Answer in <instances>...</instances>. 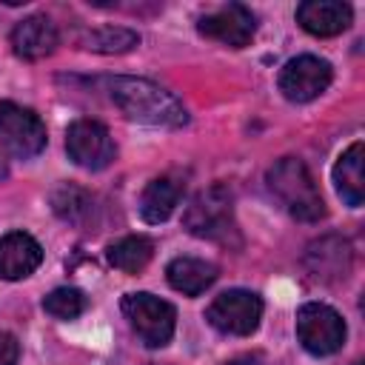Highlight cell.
Returning <instances> with one entry per match:
<instances>
[{"mask_svg":"<svg viewBox=\"0 0 365 365\" xmlns=\"http://www.w3.org/2000/svg\"><path fill=\"white\" fill-rule=\"evenodd\" d=\"M106 86L114 106L134 123L160 125V128H182L188 123L182 103L168 88L145 77H108Z\"/></svg>","mask_w":365,"mask_h":365,"instance_id":"cell-1","label":"cell"},{"mask_svg":"<svg viewBox=\"0 0 365 365\" xmlns=\"http://www.w3.org/2000/svg\"><path fill=\"white\" fill-rule=\"evenodd\" d=\"M268 191L277 197V202L299 222H319L325 217L322 194L308 171V165L297 157L277 160L265 174Z\"/></svg>","mask_w":365,"mask_h":365,"instance_id":"cell-2","label":"cell"},{"mask_svg":"<svg viewBox=\"0 0 365 365\" xmlns=\"http://www.w3.org/2000/svg\"><path fill=\"white\" fill-rule=\"evenodd\" d=\"M185 228L200 237V240H211V242H231V237H237V220H234V194L214 182L208 188H202L182 214Z\"/></svg>","mask_w":365,"mask_h":365,"instance_id":"cell-3","label":"cell"},{"mask_svg":"<svg viewBox=\"0 0 365 365\" xmlns=\"http://www.w3.org/2000/svg\"><path fill=\"white\" fill-rule=\"evenodd\" d=\"M123 314L145 348H163L171 342L177 325V311L171 302L148 291H137L123 297Z\"/></svg>","mask_w":365,"mask_h":365,"instance_id":"cell-4","label":"cell"},{"mask_svg":"<svg viewBox=\"0 0 365 365\" xmlns=\"http://www.w3.org/2000/svg\"><path fill=\"white\" fill-rule=\"evenodd\" d=\"M345 319L325 302H305L297 311V339L314 356H331L345 345Z\"/></svg>","mask_w":365,"mask_h":365,"instance_id":"cell-5","label":"cell"},{"mask_svg":"<svg viewBox=\"0 0 365 365\" xmlns=\"http://www.w3.org/2000/svg\"><path fill=\"white\" fill-rule=\"evenodd\" d=\"M205 319L220 331L231 336H248L257 331L262 319V299L254 291L245 288H231L214 297V302L205 311Z\"/></svg>","mask_w":365,"mask_h":365,"instance_id":"cell-6","label":"cell"},{"mask_svg":"<svg viewBox=\"0 0 365 365\" xmlns=\"http://www.w3.org/2000/svg\"><path fill=\"white\" fill-rule=\"evenodd\" d=\"M43 120L17 103L0 100V145L14 157H34L46 148Z\"/></svg>","mask_w":365,"mask_h":365,"instance_id":"cell-7","label":"cell"},{"mask_svg":"<svg viewBox=\"0 0 365 365\" xmlns=\"http://www.w3.org/2000/svg\"><path fill=\"white\" fill-rule=\"evenodd\" d=\"M66 151L80 168H88V171H103L117 157V145H114V137L108 134V128L88 117L74 120L68 125Z\"/></svg>","mask_w":365,"mask_h":365,"instance_id":"cell-8","label":"cell"},{"mask_svg":"<svg viewBox=\"0 0 365 365\" xmlns=\"http://www.w3.org/2000/svg\"><path fill=\"white\" fill-rule=\"evenodd\" d=\"M331 77H334V68L328 60L314 57V54H299L282 66L277 83H279V91L285 100L311 103L331 86Z\"/></svg>","mask_w":365,"mask_h":365,"instance_id":"cell-9","label":"cell"},{"mask_svg":"<svg viewBox=\"0 0 365 365\" xmlns=\"http://www.w3.org/2000/svg\"><path fill=\"white\" fill-rule=\"evenodd\" d=\"M197 29H200L202 37H211V40H217L222 46H231V48H242L254 40L257 17L242 3H225V6L202 14Z\"/></svg>","mask_w":365,"mask_h":365,"instance_id":"cell-10","label":"cell"},{"mask_svg":"<svg viewBox=\"0 0 365 365\" xmlns=\"http://www.w3.org/2000/svg\"><path fill=\"white\" fill-rule=\"evenodd\" d=\"M43 262L40 242L26 231H9L0 237V279H26Z\"/></svg>","mask_w":365,"mask_h":365,"instance_id":"cell-11","label":"cell"},{"mask_svg":"<svg viewBox=\"0 0 365 365\" xmlns=\"http://www.w3.org/2000/svg\"><path fill=\"white\" fill-rule=\"evenodd\" d=\"M57 43H60L57 26L46 14L23 17L11 29V48L23 60H43L57 48Z\"/></svg>","mask_w":365,"mask_h":365,"instance_id":"cell-12","label":"cell"},{"mask_svg":"<svg viewBox=\"0 0 365 365\" xmlns=\"http://www.w3.org/2000/svg\"><path fill=\"white\" fill-rule=\"evenodd\" d=\"M354 20L348 3L339 0H305L297 6V23L314 37H334L345 31Z\"/></svg>","mask_w":365,"mask_h":365,"instance_id":"cell-13","label":"cell"},{"mask_svg":"<svg viewBox=\"0 0 365 365\" xmlns=\"http://www.w3.org/2000/svg\"><path fill=\"white\" fill-rule=\"evenodd\" d=\"M180 200H182V182L177 177H171V174H163V177L151 180L143 188L137 208H140V217L145 222L157 225V222H165L174 214V208L180 205Z\"/></svg>","mask_w":365,"mask_h":365,"instance_id":"cell-14","label":"cell"},{"mask_svg":"<svg viewBox=\"0 0 365 365\" xmlns=\"http://www.w3.org/2000/svg\"><path fill=\"white\" fill-rule=\"evenodd\" d=\"M305 262H308V271L317 279H322V282L339 279L351 268V245L339 237H322L319 242H314L308 248Z\"/></svg>","mask_w":365,"mask_h":365,"instance_id":"cell-15","label":"cell"},{"mask_svg":"<svg viewBox=\"0 0 365 365\" xmlns=\"http://www.w3.org/2000/svg\"><path fill=\"white\" fill-rule=\"evenodd\" d=\"M362 160H365V145L362 140L351 143L336 165H334V185H336V194L351 205V208H359L362 200H365V180H362Z\"/></svg>","mask_w":365,"mask_h":365,"instance_id":"cell-16","label":"cell"},{"mask_svg":"<svg viewBox=\"0 0 365 365\" xmlns=\"http://www.w3.org/2000/svg\"><path fill=\"white\" fill-rule=\"evenodd\" d=\"M165 279H168V285L174 291L185 294V297H197V294H202L205 288L214 285L217 265L214 262H205L200 257H177V259L168 262Z\"/></svg>","mask_w":365,"mask_h":365,"instance_id":"cell-17","label":"cell"},{"mask_svg":"<svg viewBox=\"0 0 365 365\" xmlns=\"http://www.w3.org/2000/svg\"><path fill=\"white\" fill-rule=\"evenodd\" d=\"M106 257H108V262L117 271H123V274H140L151 262V257H154V242L148 237H143V234H128V237L111 242L108 251H106Z\"/></svg>","mask_w":365,"mask_h":365,"instance_id":"cell-18","label":"cell"},{"mask_svg":"<svg viewBox=\"0 0 365 365\" xmlns=\"http://www.w3.org/2000/svg\"><path fill=\"white\" fill-rule=\"evenodd\" d=\"M51 208L54 214L63 220V222H71V225H86L94 214V197L80 188V185H60L54 194H51Z\"/></svg>","mask_w":365,"mask_h":365,"instance_id":"cell-19","label":"cell"},{"mask_svg":"<svg viewBox=\"0 0 365 365\" xmlns=\"http://www.w3.org/2000/svg\"><path fill=\"white\" fill-rule=\"evenodd\" d=\"M83 48L88 51H100V54H123V51H131L137 43H140V34L131 31V29H123V26H100V29H91L80 37Z\"/></svg>","mask_w":365,"mask_h":365,"instance_id":"cell-20","label":"cell"},{"mask_svg":"<svg viewBox=\"0 0 365 365\" xmlns=\"http://www.w3.org/2000/svg\"><path fill=\"white\" fill-rule=\"evenodd\" d=\"M43 311L51 314L54 319H74L86 311V294L80 288H54L51 294L43 297Z\"/></svg>","mask_w":365,"mask_h":365,"instance_id":"cell-21","label":"cell"},{"mask_svg":"<svg viewBox=\"0 0 365 365\" xmlns=\"http://www.w3.org/2000/svg\"><path fill=\"white\" fill-rule=\"evenodd\" d=\"M20 345L9 331H0V365H17Z\"/></svg>","mask_w":365,"mask_h":365,"instance_id":"cell-22","label":"cell"},{"mask_svg":"<svg viewBox=\"0 0 365 365\" xmlns=\"http://www.w3.org/2000/svg\"><path fill=\"white\" fill-rule=\"evenodd\" d=\"M225 365H259L254 356H237V359H228Z\"/></svg>","mask_w":365,"mask_h":365,"instance_id":"cell-23","label":"cell"},{"mask_svg":"<svg viewBox=\"0 0 365 365\" xmlns=\"http://www.w3.org/2000/svg\"><path fill=\"white\" fill-rule=\"evenodd\" d=\"M3 177H6V163L0 160V180H3Z\"/></svg>","mask_w":365,"mask_h":365,"instance_id":"cell-24","label":"cell"},{"mask_svg":"<svg viewBox=\"0 0 365 365\" xmlns=\"http://www.w3.org/2000/svg\"><path fill=\"white\" fill-rule=\"evenodd\" d=\"M354 365H362V362H354Z\"/></svg>","mask_w":365,"mask_h":365,"instance_id":"cell-25","label":"cell"}]
</instances>
